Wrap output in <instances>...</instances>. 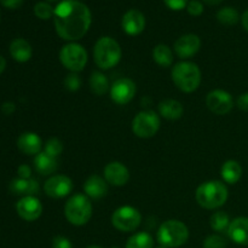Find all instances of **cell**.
I'll use <instances>...</instances> for the list:
<instances>
[{"instance_id": "obj_45", "label": "cell", "mask_w": 248, "mask_h": 248, "mask_svg": "<svg viewBox=\"0 0 248 248\" xmlns=\"http://www.w3.org/2000/svg\"><path fill=\"white\" fill-rule=\"evenodd\" d=\"M157 248H167V247H164V246H160V247H157Z\"/></svg>"}, {"instance_id": "obj_34", "label": "cell", "mask_w": 248, "mask_h": 248, "mask_svg": "<svg viewBox=\"0 0 248 248\" xmlns=\"http://www.w3.org/2000/svg\"><path fill=\"white\" fill-rule=\"evenodd\" d=\"M186 10L191 16H200L203 12V5L199 0H190L186 5Z\"/></svg>"}, {"instance_id": "obj_6", "label": "cell", "mask_w": 248, "mask_h": 248, "mask_svg": "<svg viewBox=\"0 0 248 248\" xmlns=\"http://www.w3.org/2000/svg\"><path fill=\"white\" fill-rule=\"evenodd\" d=\"M64 216L68 222L77 227L85 225L92 217V205L87 196L75 194L64 206Z\"/></svg>"}, {"instance_id": "obj_20", "label": "cell", "mask_w": 248, "mask_h": 248, "mask_svg": "<svg viewBox=\"0 0 248 248\" xmlns=\"http://www.w3.org/2000/svg\"><path fill=\"white\" fill-rule=\"evenodd\" d=\"M10 191L15 195L33 196L39 191V184L35 179L16 178L10 183Z\"/></svg>"}, {"instance_id": "obj_22", "label": "cell", "mask_w": 248, "mask_h": 248, "mask_svg": "<svg viewBox=\"0 0 248 248\" xmlns=\"http://www.w3.org/2000/svg\"><path fill=\"white\" fill-rule=\"evenodd\" d=\"M160 115L167 120H178L183 115V106L176 99H165L159 104Z\"/></svg>"}, {"instance_id": "obj_26", "label": "cell", "mask_w": 248, "mask_h": 248, "mask_svg": "<svg viewBox=\"0 0 248 248\" xmlns=\"http://www.w3.org/2000/svg\"><path fill=\"white\" fill-rule=\"evenodd\" d=\"M109 82L106 75L101 72H93L90 77V89L97 96H103L108 91Z\"/></svg>"}, {"instance_id": "obj_42", "label": "cell", "mask_w": 248, "mask_h": 248, "mask_svg": "<svg viewBox=\"0 0 248 248\" xmlns=\"http://www.w3.org/2000/svg\"><path fill=\"white\" fill-rule=\"evenodd\" d=\"M5 67H6V61L2 56H0V74L5 70Z\"/></svg>"}, {"instance_id": "obj_31", "label": "cell", "mask_w": 248, "mask_h": 248, "mask_svg": "<svg viewBox=\"0 0 248 248\" xmlns=\"http://www.w3.org/2000/svg\"><path fill=\"white\" fill-rule=\"evenodd\" d=\"M34 14L36 17L41 19H48L51 17H53L55 14V9L51 6L50 4L45 1H39L36 2L35 6H34Z\"/></svg>"}, {"instance_id": "obj_14", "label": "cell", "mask_w": 248, "mask_h": 248, "mask_svg": "<svg viewBox=\"0 0 248 248\" xmlns=\"http://www.w3.org/2000/svg\"><path fill=\"white\" fill-rule=\"evenodd\" d=\"M201 40L196 34H186L178 38L174 43V51L182 60L190 58L200 50Z\"/></svg>"}, {"instance_id": "obj_41", "label": "cell", "mask_w": 248, "mask_h": 248, "mask_svg": "<svg viewBox=\"0 0 248 248\" xmlns=\"http://www.w3.org/2000/svg\"><path fill=\"white\" fill-rule=\"evenodd\" d=\"M241 22H242V26H244V28L248 31V10L247 11H245L244 15H242Z\"/></svg>"}, {"instance_id": "obj_47", "label": "cell", "mask_w": 248, "mask_h": 248, "mask_svg": "<svg viewBox=\"0 0 248 248\" xmlns=\"http://www.w3.org/2000/svg\"><path fill=\"white\" fill-rule=\"evenodd\" d=\"M115 248H118V247H115Z\"/></svg>"}, {"instance_id": "obj_7", "label": "cell", "mask_w": 248, "mask_h": 248, "mask_svg": "<svg viewBox=\"0 0 248 248\" xmlns=\"http://www.w3.org/2000/svg\"><path fill=\"white\" fill-rule=\"evenodd\" d=\"M60 60L70 72H81L87 63V52L80 44L70 43L61 48Z\"/></svg>"}, {"instance_id": "obj_18", "label": "cell", "mask_w": 248, "mask_h": 248, "mask_svg": "<svg viewBox=\"0 0 248 248\" xmlns=\"http://www.w3.org/2000/svg\"><path fill=\"white\" fill-rule=\"evenodd\" d=\"M17 147L27 155H38L43 148V142L36 133L24 132L17 140Z\"/></svg>"}, {"instance_id": "obj_17", "label": "cell", "mask_w": 248, "mask_h": 248, "mask_svg": "<svg viewBox=\"0 0 248 248\" xmlns=\"http://www.w3.org/2000/svg\"><path fill=\"white\" fill-rule=\"evenodd\" d=\"M228 234L235 244L248 246V218H235L228 228Z\"/></svg>"}, {"instance_id": "obj_15", "label": "cell", "mask_w": 248, "mask_h": 248, "mask_svg": "<svg viewBox=\"0 0 248 248\" xmlns=\"http://www.w3.org/2000/svg\"><path fill=\"white\" fill-rule=\"evenodd\" d=\"M104 178H106L107 183L111 184V186H123L130 179V172L124 164L119 161H113L109 162L104 167Z\"/></svg>"}, {"instance_id": "obj_36", "label": "cell", "mask_w": 248, "mask_h": 248, "mask_svg": "<svg viewBox=\"0 0 248 248\" xmlns=\"http://www.w3.org/2000/svg\"><path fill=\"white\" fill-rule=\"evenodd\" d=\"M164 1L170 9L176 10V11L184 9L188 5V0H164Z\"/></svg>"}, {"instance_id": "obj_11", "label": "cell", "mask_w": 248, "mask_h": 248, "mask_svg": "<svg viewBox=\"0 0 248 248\" xmlns=\"http://www.w3.org/2000/svg\"><path fill=\"white\" fill-rule=\"evenodd\" d=\"M136 94V84L131 79L123 78L119 79L111 85L110 87V98L116 104L130 103Z\"/></svg>"}, {"instance_id": "obj_27", "label": "cell", "mask_w": 248, "mask_h": 248, "mask_svg": "<svg viewBox=\"0 0 248 248\" xmlns=\"http://www.w3.org/2000/svg\"><path fill=\"white\" fill-rule=\"evenodd\" d=\"M126 248H154V240L148 232H137L127 240Z\"/></svg>"}, {"instance_id": "obj_23", "label": "cell", "mask_w": 248, "mask_h": 248, "mask_svg": "<svg viewBox=\"0 0 248 248\" xmlns=\"http://www.w3.org/2000/svg\"><path fill=\"white\" fill-rule=\"evenodd\" d=\"M34 167L43 176H48L57 170V161H56L55 157L50 156L45 152H43L39 153L34 157Z\"/></svg>"}, {"instance_id": "obj_40", "label": "cell", "mask_w": 248, "mask_h": 248, "mask_svg": "<svg viewBox=\"0 0 248 248\" xmlns=\"http://www.w3.org/2000/svg\"><path fill=\"white\" fill-rule=\"evenodd\" d=\"M15 109H16V107H15V104L12 103V102H6V103L2 104L1 107V110L4 111L6 115H10L11 113H14Z\"/></svg>"}, {"instance_id": "obj_19", "label": "cell", "mask_w": 248, "mask_h": 248, "mask_svg": "<svg viewBox=\"0 0 248 248\" xmlns=\"http://www.w3.org/2000/svg\"><path fill=\"white\" fill-rule=\"evenodd\" d=\"M84 191L90 198L101 199L108 191V184H107L106 179L93 174V176L89 177L84 183Z\"/></svg>"}, {"instance_id": "obj_5", "label": "cell", "mask_w": 248, "mask_h": 248, "mask_svg": "<svg viewBox=\"0 0 248 248\" xmlns=\"http://www.w3.org/2000/svg\"><path fill=\"white\" fill-rule=\"evenodd\" d=\"M157 241L167 248L181 247L188 241L189 230L181 220L170 219L162 223L157 230Z\"/></svg>"}, {"instance_id": "obj_8", "label": "cell", "mask_w": 248, "mask_h": 248, "mask_svg": "<svg viewBox=\"0 0 248 248\" xmlns=\"http://www.w3.org/2000/svg\"><path fill=\"white\" fill-rule=\"evenodd\" d=\"M160 118L155 111L144 110L138 113L132 121V131L137 137L150 138L160 128Z\"/></svg>"}, {"instance_id": "obj_9", "label": "cell", "mask_w": 248, "mask_h": 248, "mask_svg": "<svg viewBox=\"0 0 248 248\" xmlns=\"http://www.w3.org/2000/svg\"><path fill=\"white\" fill-rule=\"evenodd\" d=\"M142 222L140 211L131 206H123L118 208L111 216V224L115 229L124 232H135Z\"/></svg>"}, {"instance_id": "obj_3", "label": "cell", "mask_w": 248, "mask_h": 248, "mask_svg": "<svg viewBox=\"0 0 248 248\" xmlns=\"http://www.w3.org/2000/svg\"><path fill=\"white\" fill-rule=\"evenodd\" d=\"M121 47L115 39L102 36L97 40L93 48L94 62L101 69L107 70L115 67L121 60Z\"/></svg>"}, {"instance_id": "obj_13", "label": "cell", "mask_w": 248, "mask_h": 248, "mask_svg": "<svg viewBox=\"0 0 248 248\" xmlns=\"http://www.w3.org/2000/svg\"><path fill=\"white\" fill-rule=\"evenodd\" d=\"M16 210L22 219L27 222H34L43 213V206L40 201L34 196H24L17 202Z\"/></svg>"}, {"instance_id": "obj_43", "label": "cell", "mask_w": 248, "mask_h": 248, "mask_svg": "<svg viewBox=\"0 0 248 248\" xmlns=\"http://www.w3.org/2000/svg\"><path fill=\"white\" fill-rule=\"evenodd\" d=\"M202 1H205L206 4L208 5H218L219 2H222L223 0H202Z\"/></svg>"}, {"instance_id": "obj_29", "label": "cell", "mask_w": 248, "mask_h": 248, "mask_svg": "<svg viewBox=\"0 0 248 248\" xmlns=\"http://www.w3.org/2000/svg\"><path fill=\"white\" fill-rule=\"evenodd\" d=\"M239 12L234 7H223L218 11L217 19L225 26H234L239 22Z\"/></svg>"}, {"instance_id": "obj_33", "label": "cell", "mask_w": 248, "mask_h": 248, "mask_svg": "<svg viewBox=\"0 0 248 248\" xmlns=\"http://www.w3.org/2000/svg\"><path fill=\"white\" fill-rule=\"evenodd\" d=\"M81 78L77 74V73H72V74L67 75V78L64 79V86L65 89H68L69 91L74 92L81 87Z\"/></svg>"}, {"instance_id": "obj_44", "label": "cell", "mask_w": 248, "mask_h": 248, "mask_svg": "<svg viewBox=\"0 0 248 248\" xmlns=\"http://www.w3.org/2000/svg\"><path fill=\"white\" fill-rule=\"evenodd\" d=\"M86 248H103V247H101V246H89V247H86Z\"/></svg>"}, {"instance_id": "obj_37", "label": "cell", "mask_w": 248, "mask_h": 248, "mask_svg": "<svg viewBox=\"0 0 248 248\" xmlns=\"http://www.w3.org/2000/svg\"><path fill=\"white\" fill-rule=\"evenodd\" d=\"M17 173H18V178L22 179H31V170L28 165H21L17 170Z\"/></svg>"}, {"instance_id": "obj_28", "label": "cell", "mask_w": 248, "mask_h": 248, "mask_svg": "<svg viewBox=\"0 0 248 248\" xmlns=\"http://www.w3.org/2000/svg\"><path fill=\"white\" fill-rule=\"evenodd\" d=\"M210 224L215 232H224L230 225L229 216L225 212H223V211H217V212H215L211 216Z\"/></svg>"}, {"instance_id": "obj_2", "label": "cell", "mask_w": 248, "mask_h": 248, "mask_svg": "<svg viewBox=\"0 0 248 248\" xmlns=\"http://www.w3.org/2000/svg\"><path fill=\"white\" fill-rule=\"evenodd\" d=\"M196 201L206 210H216L227 202L228 188L219 181H208L199 186L195 193Z\"/></svg>"}, {"instance_id": "obj_30", "label": "cell", "mask_w": 248, "mask_h": 248, "mask_svg": "<svg viewBox=\"0 0 248 248\" xmlns=\"http://www.w3.org/2000/svg\"><path fill=\"white\" fill-rule=\"evenodd\" d=\"M44 152L52 157H57L62 154L63 144L58 138H50L44 145Z\"/></svg>"}, {"instance_id": "obj_21", "label": "cell", "mask_w": 248, "mask_h": 248, "mask_svg": "<svg viewBox=\"0 0 248 248\" xmlns=\"http://www.w3.org/2000/svg\"><path fill=\"white\" fill-rule=\"evenodd\" d=\"M31 46L27 40L22 38H17L12 40L11 45H10V55L17 62H27L31 60Z\"/></svg>"}, {"instance_id": "obj_12", "label": "cell", "mask_w": 248, "mask_h": 248, "mask_svg": "<svg viewBox=\"0 0 248 248\" xmlns=\"http://www.w3.org/2000/svg\"><path fill=\"white\" fill-rule=\"evenodd\" d=\"M73 190V182L69 177L63 176V174H57L47 181L44 184V191L47 196L53 199H61L69 195Z\"/></svg>"}, {"instance_id": "obj_32", "label": "cell", "mask_w": 248, "mask_h": 248, "mask_svg": "<svg viewBox=\"0 0 248 248\" xmlns=\"http://www.w3.org/2000/svg\"><path fill=\"white\" fill-rule=\"evenodd\" d=\"M203 248H227V241L219 235H210L203 241Z\"/></svg>"}, {"instance_id": "obj_35", "label": "cell", "mask_w": 248, "mask_h": 248, "mask_svg": "<svg viewBox=\"0 0 248 248\" xmlns=\"http://www.w3.org/2000/svg\"><path fill=\"white\" fill-rule=\"evenodd\" d=\"M52 248H73V245L67 237L56 236L52 241Z\"/></svg>"}, {"instance_id": "obj_4", "label": "cell", "mask_w": 248, "mask_h": 248, "mask_svg": "<svg viewBox=\"0 0 248 248\" xmlns=\"http://www.w3.org/2000/svg\"><path fill=\"white\" fill-rule=\"evenodd\" d=\"M172 80L181 91L190 93L201 84V70L193 62L177 63L172 69Z\"/></svg>"}, {"instance_id": "obj_38", "label": "cell", "mask_w": 248, "mask_h": 248, "mask_svg": "<svg viewBox=\"0 0 248 248\" xmlns=\"http://www.w3.org/2000/svg\"><path fill=\"white\" fill-rule=\"evenodd\" d=\"M236 104L237 107H239V109L248 111V92H245V93L240 94L239 98H237L236 101Z\"/></svg>"}, {"instance_id": "obj_10", "label": "cell", "mask_w": 248, "mask_h": 248, "mask_svg": "<svg viewBox=\"0 0 248 248\" xmlns=\"http://www.w3.org/2000/svg\"><path fill=\"white\" fill-rule=\"evenodd\" d=\"M206 106L216 115H225L234 107V101L229 92L224 90H213L206 97Z\"/></svg>"}, {"instance_id": "obj_39", "label": "cell", "mask_w": 248, "mask_h": 248, "mask_svg": "<svg viewBox=\"0 0 248 248\" xmlns=\"http://www.w3.org/2000/svg\"><path fill=\"white\" fill-rule=\"evenodd\" d=\"M0 2L7 9H18L23 4V0H0Z\"/></svg>"}, {"instance_id": "obj_24", "label": "cell", "mask_w": 248, "mask_h": 248, "mask_svg": "<svg viewBox=\"0 0 248 248\" xmlns=\"http://www.w3.org/2000/svg\"><path fill=\"white\" fill-rule=\"evenodd\" d=\"M220 174L224 182L229 184H235L240 181L242 176V167L235 160H228L223 164L220 169Z\"/></svg>"}, {"instance_id": "obj_16", "label": "cell", "mask_w": 248, "mask_h": 248, "mask_svg": "<svg viewBox=\"0 0 248 248\" xmlns=\"http://www.w3.org/2000/svg\"><path fill=\"white\" fill-rule=\"evenodd\" d=\"M121 26L125 33L128 35H138L145 28V17L140 10H128L123 16Z\"/></svg>"}, {"instance_id": "obj_25", "label": "cell", "mask_w": 248, "mask_h": 248, "mask_svg": "<svg viewBox=\"0 0 248 248\" xmlns=\"http://www.w3.org/2000/svg\"><path fill=\"white\" fill-rule=\"evenodd\" d=\"M153 58L160 67L167 68L173 62V53L169 46L165 44H159L153 50Z\"/></svg>"}, {"instance_id": "obj_46", "label": "cell", "mask_w": 248, "mask_h": 248, "mask_svg": "<svg viewBox=\"0 0 248 248\" xmlns=\"http://www.w3.org/2000/svg\"><path fill=\"white\" fill-rule=\"evenodd\" d=\"M47 1H56V0H47Z\"/></svg>"}, {"instance_id": "obj_1", "label": "cell", "mask_w": 248, "mask_h": 248, "mask_svg": "<svg viewBox=\"0 0 248 248\" xmlns=\"http://www.w3.org/2000/svg\"><path fill=\"white\" fill-rule=\"evenodd\" d=\"M91 21L90 9L78 0H63L53 14L56 31L61 38L69 41L81 39L90 29Z\"/></svg>"}]
</instances>
